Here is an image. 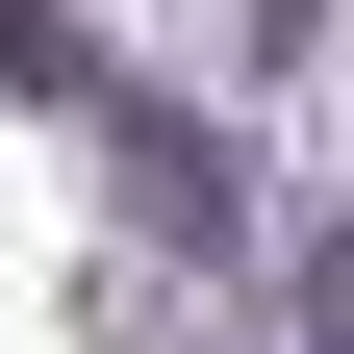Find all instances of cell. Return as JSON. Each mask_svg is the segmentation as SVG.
Returning a JSON list of instances; mask_svg holds the SVG:
<instances>
[{
	"label": "cell",
	"instance_id": "obj_1",
	"mask_svg": "<svg viewBox=\"0 0 354 354\" xmlns=\"http://www.w3.org/2000/svg\"><path fill=\"white\" fill-rule=\"evenodd\" d=\"M102 152H127V203H152L177 253H253V152H228V127H177V102H102Z\"/></svg>",
	"mask_w": 354,
	"mask_h": 354
},
{
	"label": "cell",
	"instance_id": "obj_3",
	"mask_svg": "<svg viewBox=\"0 0 354 354\" xmlns=\"http://www.w3.org/2000/svg\"><path fill=\"white\" fill-rule=\"evenodd\" d=\"M304 354H354V228H329V253H304Z\"/></svg>",
	"mask_w": 354,
	"mask_h": 354
},
{
	"label": "cell",
	"instance_id": "obj_2",
	"mask_svg": "<svg viewBox=\"0 0 354 354\" xmlns=\"http://www.w3.org/2000/svg\"><path fill=\"white\" fill-rule=\"evenodd\" d=\"M0 102H76V127H102V102H127V76H102V51H76V0H0Z\"/></svg>",
	"mask_w": 354,
	"mask_h": 354
}]
</instances>
